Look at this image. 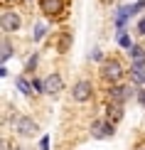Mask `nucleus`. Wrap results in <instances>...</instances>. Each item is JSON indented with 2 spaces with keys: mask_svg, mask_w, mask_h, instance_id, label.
I'll return each mask as SVG.
<instances>
[{
  "mask_svg": "<svg viewBox=\"0 0 145 150\" xmlns=\"http://www.w3.org/2000/svg\"><path fill=\"white\" fill-rule=\"evenodd\" d=\"M71 98L76 103H86V101H91L93 98V84L89 79H81V81H76V84L71 86Z\"/></svg>",
  "mask_w": 145,
  "mask_h": 150,
  "instance_id": "obj_1",
  "label": "nucleus"
},
{
  "mask_svg": "<svg viewBox=\"0 0 145 150\" xmlns=\"http://www.w3.org/2000/svg\"><path fill=\"white\" fill-rule=\"evenodd\" d=\"M101 76H103L106 81H111V84H118L123 76V67L118 64L116 59H106V62H101Z\"/></svg>",
  "mask_w": 145,
  "mask_h": 150,
  "instance_id": "obj_2",
  "label": "nucleus"
},
{
  "mask_svg": "<svg viewBox=\"0 0 145 150\" xmlns=\"http://www.w3.org/2000/svg\"><path fill=\"white\" fill-rule=\"evenodd\" d=\"M133 93H135V89H133L130 84H113L111 89H108V101H113V103H125Z\"/></svg>",
  "mask_w": 145,
  "mask_h": 150,
  "instance_id": "obj_3",
  "label": "nucleus"
},
{
  "mask_svg": "<svg viewBox=\"0 0 145 150\" xmlns=\"http://www.w3.org/2000/svg\"><path fill=\"white\" fill-rule=\"evenodd\" d=\"M116 133V126H113L111 121H106V118H98V121L91 123V135L96 140H103V138H111V135Z\"/></svg>",
  "mask_w": 145,
  "mask_h": 150,
  "instance_id": "obj_4",
  "label": "nucleus"
},
{
  "mask_svg": "<svg viewBox=\"0 0 145 150\" xmlns=\"http://www.w3.org/2000/svg\"><path fill=\"white\" fill-rule=\"evenodd\" d=\"M40 10L47 17H62L66 10V0H40Z\"/></svg>",
  "mask_w": 145,
  "mask_h": 150,
  "instance_id": "obj_5",
  "label": "nucleus"
},
{
  "mask_svg": "<svg viewBox=\"0 0 145 150\" xmlns=\"http://www.w3.org/2000/svg\"><path fill=\"white\" fill-rule=\"evenodd\" d=\"M15 130H17L20 135H25V138H32L37 130H40V126H37L30 116H20V118L15 121Z\"/></svg>",
  "mask_w": 145,
  "mask_h": 150,
  "instance_id": "obj_6",
  "label": "nucleus"
},
{
  "mask_svg": "<svg viewBox=\"0 0 145 150\" xmlns=\"http://www.w3.org/2000/svg\"><path fill=\"white\" fill-rule=\"evenodd\" d=\"M0 22H3V32H17V30H20V25H22L20 15H17V12H12V10H5Z\"/></svg>",
  "mask_w": 145,
  "mask_h": 150,
  "instance_id": "obj_7",
  "label": "nucleus"
},
{
  "mask_svg": "<svg viewBox=\"0 0 145 150\" xmlns=\"http://www.w3.org/2000/svg\"><path fill=\"white\" fill-rule=\"evenodd\" d=\"M45 89H47V93H52V96H57V93L64 89V79H62L59 71H52V74L45 79Z\"/></svg>",
  "mask_w": 145,
  "mask_h": 150,
  "instance_id": "obj_8",
  "label": "nucleus"
},
{
  "mask_svg": "<svg viewBox=\"0 0 145 150\" xmlns=\"http://www.w3.org/2000/svg\"><path fill=\"white\" fill-rule=\"evenodd\" d=\"M121 118H123V103H113V101H108V108H106V121H111L113 126H116Z\"/></svg>",
  "mask_w": 145,
  "mask_h": 150,
  "instance_id": "obj_9",
  "label": "nucleus"
},
{
  "mask_svg": "<svg viewBox=\"0 0 145 150\" xmlns=\"http://www.w3.org/2000/svg\"><path fill=\"white\" fill-rule=\"evenodd\" d=\"M128 57H130V64L133 67H145V49L140 45H133L128 49Z\"/></svg>",
  "mask_w": 145,
  "mask_h": 150,
  "instance_id": "obj_10",
  "label": "nucleus"
},
{
  "mask_svg": "<svg viewBox=\"0 0 145 150\" xmlns=\"http://www.w3.org/2000/svg\"><path fill=\"white\" fill-rule=\"evenodd\" d=\"M133 17V12H130V5H123V8H118L116 10V27L118 30H123V25Z\"/></svg>",
  "mask_w": 145,
  "mask_h": 150,
  "instance_id": "obj_11",
  "label": "nucleus"
},
{
  "mask_svg": "<svg viewBox=\"0 0 145 150\" xmlns=\"http://www.w3.org/2000/svg\"><path fill=\"white\" fill-rule=\"evenodd\" d=\"M15 86H17V91H20V93H25V96H30V93H32V89H35V86L30 84L25 76H17V79H15Z\"/></svg>",
  "mask_w": 145,
  "mask_h": 150,
  "instance_id": "obj_12",
  "label": "nucleus"
},
{
  "mask_svg": "<svg viewBox=\"0 0 145 150\" xmlns=\"http://www.w3.org/2000/svg\"><path fill=\"white\" fill-rule=\"evenodd\" d=\"M130 79H133L135 84L145 86V67H130Z\"/></svg>",
  "mask_w": 145,
  "mask_h": 150,
  "instance_id": "obj_13",
  "label": "nucleus"
},
{
  "mask_svg": "<svg viewBox=\"0 0 145 150\" xmlns=\"http://www.w3.org/2000/svg\"><path fill=\"white\" fill-rule=\"evenodd\" d=\"M69 45H71V32H62V40H59V47H57V49L64 54L66 49H69Z\"/></svg>",
  "mask_w": 145,
  "mask_h": 150,
  "instance_id": "obj_14",
  "label": "nucleus"
},
{
  "mask_svg": "<svg viewBox=\"0 0 145 150\" xmlns=\"http://www.w3.org/2000/svg\"><path fill=\"white\" fill-rule=\"evenodd\" d=\"M118 45H121L123 49H130V47H133V42H130V35L121 30V32H118Z\"/></svg>",
  "mask_w": 145,
  "mask_h": 150,
  "instance_id": "obj_15",
  "label": "nucleus"
},
{
  "mask_svg": "<svg viewBox=\"0 0 145 150\" xmlns=\"http://www.w3.org/2000/svg\"><path fill=\"white\" fill-rule=\"evenodd\" d=\"M45 35H47V27H45V25H37V27H35V42H42V40H45Z\"/></svg>",
  "mask_w": 145,
  "mask_h": 150,
  "instance_id": "obj_16",
  "label": "nucleus"
},
{
  "mask_svg": "<svg viewBox=\"0 0 145 150\" xmlns=\"http://www.w3.org/2000/svg\"><path fill=\"white\" fill-rule=\"evenodd\" d=\"M10 57H12V47H10V42H8V40H3V64H5Z\"/></svg>",
  "mask_w": 145,
  "mask_h": 150,
  "instance_id": "obj_17",
  "label": "nucleus"
},
{
  "mask_svg": "<svg viewBox=\"0 0 145 150\" xmlns=\"http://www.w3.org/2000/svg\"><path fill=\"white\" fill-rule=\"evenodd\" d=\"M37 59H40L37 54H32V57L27 59V64H25V71H27V74H32V71H35V67H37Z\"/></svg>",
  "mask_w": 145,
  "mask_h": 150,
  "instance_id": "obj_18",
  "label": "nucleus"
},
{
  "mask_svg": "<svg viewBox=\"0 0 145 150\" xmlns=\"http://www.w3.org/2000/svg\"><path fill=\"white\" fill-rule=\"evenodd\" d=\"M32 86H35V93H47V89H45V81L32 79Z\"/></svg>",
  "mask_w": 145,
  "mask_h": 150,
  "instance_id": "obj_19",
  "label": "nucleus"
},
{
  "mask_svg": "<svg viewBox=\"0 0 145 150\" xmlns=\"http://www.w3.org/2000/svg\"><path fill=\"white\" fill-rule=\"evenodd\" d=\"M143 8H145V0H135V3L130 5V12H133V15H135V12H140Z\"/></svg>",
  "mask_w": 145,
  "mask_h": 150,
  "instance_id": "obj_20",
  "label": "nucleus"
},
{
  "mask_svg": "<svg viewBox=\"0 0 145 150\" xmlns=\"http://www.w3.org/2000/svg\"><path fill=\"white\" fill-rule=\"evenodd\" d=\"M40 150H49V135H45V138L40 140Z\"/></svg>",
  "mask_w": 145,
  "mask_h": 150,
  "instance_id": "obj_21",
  "label": "nucleus"
},
{
  "mask_svg": "<svg viewBox=\"0 0 145 150\" xmlns=\"http://www.w3.org/2000/svg\"><path fill=\"white\" fill-rule=\"evenodd\" d=\"M138 101H140V106H143V108H145V86H143L140 91H138Z\"/></svg>",
  "mask_w": 145,
  "mask_h": 150,
  "instance_id": "obj_22",
  "label": "nucleus"
},
{
  "mask_svg": "<svg viewBox=\"0 0 145 150\" xmlns=\"http://www.w3.org/2000/svg\"><path fill=\"white\" fill-rule=\"evenodd\" d=\"M91 57H93V59H98V62H106V59H103V54H101V49H93Z\"/></svg>",
  "mask_w": 145,
  "mask_h": 150,
  "instance_id": "obj_23",
  "label": "nucleus"
},
{
  "mask_svg": "<svg viewBox=\"0 0 145 150\" xmlns=\"http://www.w3.org/2000/svg\"><path fill=\"white\" fill-rule=\"evenodd\" d=\"M138 35H145V17L138 22Z\"/></svg>",
  "mask_w": 145,
  "mask_h": 150,
  "instance_id": "obj_24",
  "label": "nucleus"
},
{
  "mask_svg": "<svg viewBox=\"0 0 145 150\" xmlns=\"http://www.w3.org/2000/svg\"><path fill=\"white\" fill-rule=\"evenodd\" d=\"M3 3H17V0H3Z\"/></svg>",
  "mask_w": 145,
  "mask_h": 150,
  "instance_id": "obj_25",
  "label": "nucleus"
},
{
  "mask_svg": "<svg viewBox=\"0 0 145 150\" xmlns=\"http://www.w3.org/2000/svg\"><path fill=\"white\" fill-rule=\"evenodd\" d=\"M140 150H145V148H140Z\"/></svg>",
  "mask_w": 145,
  "mask_h": 150,
  "instance_id": "obj_26",
  "label": "nucleus"
}]
</instances>
